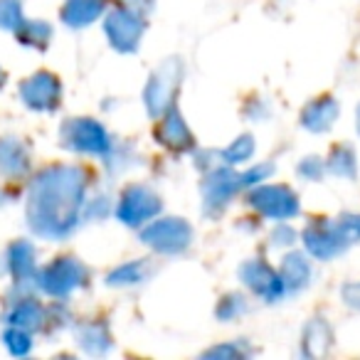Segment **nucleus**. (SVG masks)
Here are the masks:
<instances>
[{"mask_svg": "<svg viewBox=\"0 0 360 360\" xmlns=\"http://www.w3.org/2000/svg\"><path fill=\"white\" fill-rule=\"evenodd\" d=\"M188 227L180 225L178 220H165L160 225H153L146 232L148 245H155L158 250H180L188 245Z\"/></svg>", "mask_w": 360, "mask_h": 360, "instance_id": "nucleus-1", "label": "nucleus"}, {"mask_svg": "<svg viewBox=\"0 0 360 360\" xmlns=\"http://www.w3.org/2000/svg\"><path fill=\"white\" fill-rule=\"evenodd\" d=\"M146 198H148V191H131L129 195H126L124 205H121L119 215H124L126 220H129V225H139V220H143V217H148L150 212L155 210V202H150V205H143Z\"/></svg>", "mask_w": 360, "mask_h": 360, "instance_id": "nucleus-2", "label": "nucleus"}, {"mask_svg": "<svg viewBox=\"0 0 360 360\" xmlns=\"http://www.w3.org/2000/svg\"><path fill=\"white\" fill-rule=\"evenodd\" d=\"M40 79H42V86H37V77L25 82V91H35L37 94L30 99V106H37V109H42V106H55L52 101L57 99V91H60L57 89V82L47 75H40Z\"/></svg>", "mask_w": 360, "mask_h": 360, "instance_id": "nucleus-3", "label": "nucleus"}, {"mask_svg": "<svg viewBox=\"0 0 360 360\" xmlns=\"http://www.w3.org/2000/svg\"><path fill=\"white\" fill-rule=\"evenodd\" d=\"M99 6H101V0H70L65 18L70 22H86L99 15V11H101Z\"/></svg>", "mask_w": 360, "mask_h": 360, "instance_id": "nucleus-4", "label": "nucleus"}, {"mask_svg": "<svg viewBox=\"0 0 360 360\" xmlns=\"http://www.w3.org/2000/svg\"><path fill=\"white\" fill-rule=\"evenodd\" d=\"M345 299H348L350 306H358L360 309V284H353L345 289Z\"/></svg>", "mask_w": 360, "mask_h": 360, "instance_id": "nucleus-5", "label": "nucleus"}]
</instances>
